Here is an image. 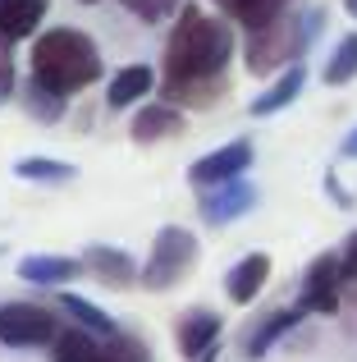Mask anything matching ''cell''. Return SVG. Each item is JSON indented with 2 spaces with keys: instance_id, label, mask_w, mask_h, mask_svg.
Wrapping results in <instances>:
<instances>
[{
  "instance_id": "obj_1",
  "label": "cell",
  "mask_w": 357,
  "mask_h": 362,
  "mask_svg": "<svg viewBox=\"0 0 357 362\" xmlns=\"http://www.w3.org/2000/svg\"><path fill=\"white\" fill-rule=\"evenodd\" d=\"M234 60V33L224 18L202 14L197 5L178 9V23L165 42V60H161V88L165 97L188 83H206V78H224Z\"/></svg>"
},
{
  "instance_id": "obj_2",
  "label": "cell",
  "mask_w": 357,
  "mask_h": 362,
  "mask_svg": "<svg viewBox=\"0 0 357 362\" xmlns=\"http://www.w3.org/2000/svg\"><path fill=\"white\" fill-rule=\"evenodd\" d=\"M106 74L101 64V51L87 33L78 28H51L32 42V83H42L46 92H83Z\"/></svg>"
},
{
  "instance_id": "obj_3",
  "label": "cell",
  "mask_w": 357,
  "mask_h": 362,
  "mask_svg": "<svg viewBox=\"0 0 357 362\" xmlns=\"http://www.w3.org/2000/svg\"><path fill=\"white\" fill-rule=\"evenodd\" d=\"M325 28V9H307L303 18L284 14L275 18L270 28H261V33H248V69L252 74H275L284 69V64H294L298 55L312 46V37Z\"/></svg>"
},
{
  "instance_id": "obj_4",
  "label": "cell",
  "mask_w": 357,
  "mask_h": 362,
  "mask_svg": "<svg viewBox=\"0 0 357 362\" xmlns=\"http://www.w3.org/2000/svg\"><path fill=\"white\" fill-rule=\"evenodd\" d=\"M197 266V239L193 230H178V225H165L152 243V257L143 266V284L147 289H174L188 271Z\"/></svg>"
},
{
  "instance_id": "obj_5",
  "label": "cell",
  "mask_w": 357,
  "mask_h": 362,
  "mask_svg": "<svg viewBox=\"0 0 357 362\" xmlns=\"http://www.w3.org/2000/svg\"><path fill=\"white\" fill-rule=\"evenodd\" d=\"M60 321L51 308H37V303H5L0 308V344L9 349H46L60 335Z\"/></svg>"
},
{
  "instance_id": "obj_6",
  "label": "cell",
  "mask_w": 357,
  "mask_h": 362,
  "mask_svg": "<svg viewBox=\"0 0 357 362\" xmlns=\"http://www.w3.org/2000/svg\"><path fill=\"white\" fill-rule=\"evenodd\" d=\"M339 303H344V262H339V252H321L303 275V298H298V308L330 317V312H339Z\"/></svg>"
},
{
  "instance_id": "obj_7",
  "label": "cell",
  "mask_w": 357,
  "mask_h": 362,
  "mask_svg": "<svg viewBox=\"0 0 357 362\" xmlns=\"http://www.w3.org/2000/svg\"><path fill=\"white\" fill-rule=\"evenodd\" d=\"M248 165H252V142L248 138H234V142H224V147H215L211 156L193 160L188 184L202 188V193H211V188H220V184L243 179V175H248Z\"/></svg>"
},
{
  "instance_id": "obj_8",
  "label": "cell",
  "mask_w": 357,
  "mask_h": 362,
  "mask_svg": "<svg viewBox=\"0 0 357 362\" xmlns=\"http://www.w3.org/2000/svg\"><path fill=\"white\" fill-rule=\"evenodd\" d=\"M220 330H224V321L215 317L211 308H193V312H183V317H178L174 344H178V354H183L188 362H197V358H206V354L215 349Z\"/></svg>"
},
{
  "instance_id": "obj_9",
  "label": "cell",
  "mask_w": 357,
  "mask_h": 362,
  "mask_svg": "<svg viewBox=\"0 0 357 362\" xmlns=\"http://www.w3.org/2000/svg\"><path fill=\"white\" fill-rule=\"evenodd\" d=\"M270 280V257L266 252H248L238 266H229V275H224V293H229V303H252L261 289H266Z\"/></svg>"
},
{
  "instance_id": "obj_10",
  "label": "cell",
  "mask_w": 357,
  "mask_h": 362,
  "mask_svg": "<svg viewBox=\"0 0 357 362\" xmlns=\"http://www.w3.org/2000/svg\"><path fill=\"white\" fill-rule=\"evenodd\" d=\"M252 202H257V188L234 179V184H220V188H211V193H202V216L211 225H224V221H234V216L252 211Z\"/></svg>"
},
{
  "instance_id": "obj_11",
  "label": "cell",
  "mask_w": 357,
  "mask_h": 362,
  "mask_svg": "<svg viewBox=\"0 0 357 362\" xmlns=\"http://www.w3.org/2000/svg\"><path fill=\"white\" fill-rule=\"evenodd\" d=\"M133 142H143V147H156V142L165 138H178L183 133V110L170 106V101H161V106H147L133 115Z\"/></svg>"
},
{
  "instance_id": "obj_12",
  "label": "cell",
  "mask_w": 357,
  "mask_h": 362,
  "mask_svg": "<svg viewBox=\"0 0 357 362\" xmlns=\"http://www.w3.org/2000/svg\"><path fill=\"white\" fill-rule=\"evenodd\" d=\"M83 271H92L101 284H133V280H143V271L133 266V257H128L124 247H106V243H97V247L83 252Z\"/></svg>"
},
{
  "instance_id": "obj_13",
  "label": "cell",
  "mask_w": 357,
  "mask_h": 362,
  "mask_svg": "<svg viewBox=\"0 0 357 362\" xmlns=\"http://www.w3.org/2000/svg\"><path fill=\"white\" fill-rule=\"evenodd\" d=\"M46 5L51 0H0V37L5 42H23L42 28Z\"/></svg>"
},
{
  "instance_id": "obj_14",
  "label": "cell",
  "mask_w": 357,
  "mask_h": 362,
  "mask_svg": "<svg viewBox=\"0 0 357 362\" xmlns=\"http://www.w3.org/2000/svg\"><path fill=\"white\" fill-rule=\"evenodd\" d=\"M78 271H83V262H73V257H55V252H32V257L18 262V275H23L28 284H69Z\"/></svg>"
},
{
  "instance_id": "obj_15",
  "label": "cell",
  "mask_w": 357,
  "mask_h": 362,
  "mask_svg": "<svg viewBox=\"0 0 357 362\" xmlns=\"http://www.w3.org/2000/svg\"><path fill=\"white\" fill-rule=\"evenodd\" d=\"M152 88H156V69L152 64H128V69H119L115 78H110L106 101L115 110H124V106H133V101H143Z\"/></svg>"
},
{
  "instance_id": "obj_16",
  "label": "cell",
  "mask_w": 357,
  "mask_h": 362,
  "mask_svg": "<svg viewBox=\"0 0 357 362\" xmlns=\"http://www.w3.org/2000/svg\"><path fill=\"white\" fill-rule=\"evenodd\" d=\"M303 83H307V69H303V64H289V69L279 74V78L270 83V88L261 92L257 101H252V115H261V119H266V115H275V110L294 106V101H298V92H303Z\"/></svg>"
},
{
  "instance_id": "obj_17",
  "label": "cell",
  "mask_w": 357,
  "mask_h": 362,
  "mask_svg": "<svg viewBox=\"0 0 357 362\" xmlns=\"http://www.w3.org/2000/svg\"><path fill=\"white\" fill-rule=\"evenodd\" d=\"M303 317H307L303 308H284V312H270V317H266V321H261V326H257V330H252V335H248V344H243V349H248V358H266L270 349H275L279 339H284V335H289V330H294V326H298V321H303Z\"/></svg>"
},
{
  "instance_id": "obj_18",
  "label": "cell",
  "mask_w": 357,
  "mask_h": 362,
  "mask_svg": "<svg viewBox=\"0 0 357 362\" xmlns=\"http://www.w3.org/2000/svg\"><path fill=\"white\" fill-rule=\"evenodd\" d=\"M60 308L73 317V326L78 330H87V335H101V339H110V335H119V326L106 317V312L97 308V303H87V298H78V293H60Z\"/></svg>"
},
{
  "instance_id": "obj_19",
  "label": "cell",
  "mask_w": 357,
  "mask_h": 362,
  "mask_svg": "<svg viewBox=\"0 0 357 362\" xmlns=\"http://www.w3.org/2000/svg\"><path fill=\"white\" fill-rule=\"evenodd\" d=\"M51 358L55 362H101V344L87 335V330L64 326L60 335H55V344H51Z\"/></svg>"
},
{
  "instance_id": "obj_20",
  "label": "cell",
  "mask_w": 357,
  "mask_h": 362,
  "mask_svg": "<svg viewBox=\"0 0 357 362\" xmlns=\"http://www.w3.org/2000/svg\"><path fill=\"white\" fill-rule=\"evenodd\" d=\"M284 5L289 0H234V14L248 33H261V28H270L275 18H284Z\"/></svg>"
},
{
  "instance_id": "obj_21",
  "label": "cell",
  "mask_w": 357,
  "mask_h": 362,
  "mask_svg": "<svg viewBox=\"0 0 357 362\" xmlns=\"http://www.w3.org/2000/svg\"><path fill=\"white\" fill-rule=\"evenodd\" d=\"M330 88H349L357 78V33H349L339 46H334V55L325 60V74H321Z\"/></svg>"
},
{
  "instance_id": "obj_22",
  "label": "cell",
  "mask_w": 357,
  "mask_h": 362,
  "mask_svg": "<svg viewBox=\"0 0 357 362\" xmlns=\"http://www.w3.org/2000/svg\"><path fill=\"white\" fill-rule=\"evenodd\" d=\"M18 179H32V184H69L78 170L69 165V160H46V156H28L14 165Z\"/></svg>"
},
{
  "instance_id": "obj_23",
  "label": "cell",
  "mask_w": 357,
  "mask_h": 362,
  "mask_svg": "<svg viewBox=\"0 0 357 362\" xmlns=\"http://www.w3.org/2000/svg\"><path fill=\"white\" fill-rule=\"evenodd\" d=\"M101 358L106 362H152V349H147V339L119 330V335H110L106 344H101Z\"/></svg>"
},
{
  "instance_id": "obj_24",
  "label": "cell",
  "mask_w": 357,
  "mask_h": 362,
  "mask_svg": "<svg viewBox=\"0 0 357 362\" xmlns=\"http://www.w3.org/2000/svg\"><path fill=\"white\" fill-rule=\"evenodd\" d=\"M28 106H32V119H46V124H55V119L64 115V97H60V92H46L42 83H32Z\"/></svg>"
},
{
  "instance_id": "obj_25",
  "label": "cell",
  "mask_w": 357,
  "mask_h": 362,
  "mask_svg": "<svg viewBox=\"0 0 357 362\" xmlns=\"http://www.w3.org/2000/svg\"><path fill=\"white\" fill-rule=\"evenodd\" d=\"M128 14H138L143 23H161V18H170L174 9H183V0H124Z\"/></svg>"
},
{
  "instance_id": "obj_26",
  "label": "cell",
  "mask_w": 357,
  "mask_h": 362,
  "mask_svg": "<svg viewBox=\"0 0 357 362\" xmlns=\"http://www.w3.org/2000/svg\"><path fill=\"white\" fill-rule=\"evenodd\" d=\"M339 262H344V280H357V230L349 234V243H344Z\"/></svg>"
},
{
  "instance_id": "obj_27",
  "label": "cell",
  "mask_w": 357,
  "mask_h": 362,
  "mask_svg": "<svg viewBox=\"0 0 357 362\" xmlns=\"http://www.w3.org/2000/svg\"><path fill=\"white\" fill-rule=\"evenodd\" d=\"M339 156H349V160H357V129L349 133V138L339 142Z\"/></svg>"
},
{
  "instance_id": "obj_28",
  "label": "cell",
  "mask_w": 357,
  "mask_h": 362,
  "mask_svg": "<svg viewBox=\"0 0 357 362\" xmlns=\"http://www.w3.org/2000/svg\"><path fill=\"white\" fill-rule=\"evenodd\" d=\"M215 5H220V9H224V14H234V0H215Z\"/></svg>"
},
{
  "instance_id": "obj_29",
  "label": "cell",
  "mask_w": 357,
  "mask_h": 362,
  "mask_svg": "<svg viewBox=\"0 0 357 362\" xmlns=\"http://www.w3.org/2000/svg\"><path fill=\"white\" fill-rule=\"evenodd\" d=\"M344 9H349V14L357 18V0H344Z\"/></svg>"
},
{
  "instance_id": "obj_30",
  "label": "cell",
  "mask_w": 357,
  "mask_h": 362,
  "mask_svg": "<svg viewBox=\"0 0 357 362\" xmlns=\"http://www.w3.org/2000/svg\"><path fill=\"white\" fill-rule=\"evenodd\" d=\"M83 5H101V0H83Z\"/></svg>"
},
{
  "instance_id": "obj_31",
  "label": "cell",
  "mask_w": 357,
  "mask_h": 362,
  "mask_svg": "<svg viewBox=\"0 0 357 362\" xmlns=\"http://www.w3.org/2000/svg\"><path fill=\"white\" fill-rule=\"evenodd\" d=\"M101 362H106V358H101Z\"/></svg>"
}]
</instances>
